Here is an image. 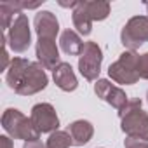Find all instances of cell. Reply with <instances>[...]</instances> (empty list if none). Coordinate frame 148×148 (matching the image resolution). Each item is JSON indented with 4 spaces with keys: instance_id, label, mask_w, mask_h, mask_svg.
Masks as SVG:
<instances>
[{
    "instance_id": "obj_1",
    "label": "cell",
    "mask_w": 148,
    "mask_h": 148,
    "mask_svg": "<svg viewBox=\"0 0 148 148\" xmlns=\"http://www.w3.org/2000/svg\"><path fill=\"white\" fill-rule=\"evenodd\" d=\"M120 129L127 134V138H136L148 141V113L141 106V99L134 98L119 112Z\"/></svg>"
},
{
    "instance_id": "obj_2",
    "label": "cell",
    "mask_w": 148,
    "mask_h": 148,
    "mask_svg": "<svg viewBox=\"0 0 148 148\" xmlns=\"http://www.w3.org/2000/svg\"><path fill=\"white\" fill-rule=\"evenodd\" d=\"M2 127L5 129V132L11 138L23 139L25 143L26 141H35V139L40 138V132L33 125L32 119H28L26 115H23L16 108H7L4 112V115H2Z\"/></svg>"
},
{
    "instance_id": "obj_3",
    "label": "cell",
    "mask_w": 148,
    "mask_h": 148,
    "mask_svg": "<svg viewBox=\"0 0 148 148\" xmlns=\"http://www.w3.org/2000/svg\"><path fill=\"white\" fill-rule=\"evenodd\" d=\"M138 56L134 51H125L120 54V58L108 66V75L113 82L122 86H132L139 80L138 75Z\"/></svg>"
},
{
    "instance_id": "obj_4",
    "label": "cell",
    "mask_w": 148,
    "mask_h": 148,
    "mask_svg": "<svg viewBox=\"0 0 148 148\" xmlns=\"http://www.w3.org/2000/svg\"><path fill=\"white\" fill-rule=\"evenodd\" d=\"M101 63H103V51L96 42H84L82 52L79 56V71L80 75L92 82L98 80L99 71H101Z\"/></svg>"
},
{
    "instance_id": "obj_5",
    "label": "cell",
    "mask_w": 148,
    "mask_h": 148,
    "mask_svg": "<svg viewBox=\"0 0 148 148\" xmlns=\"http://www.w3.org/2000/svg\"><path fill=\"white\" fill-rule=\"evenodd\" d=\"M120 40L129 51H136L148 42V16L131 18L120 32Z\"/></svg>"
},
{
    "instance_id": "obj_6",
    "label": "cell",
    "mask_w": 148,
    "mask_h": 148,
    "mask_svg": "<svg viewBox=\"0 0 148 148\" xmlns=\"http://www.w3.org/2000/svg\"><path fill=\"white\" fill-rule=\"evenodd\" d=\"M47 82H49V79H47L45 68L40 63H30V66L26 68L25 75L19 80L14 92L19 96H32V94L44 91L47 87Z\"/></svg>"
},
{
    "instance_id": "obj_7",
    "label": "cell",
    "mask_w": 148,
    "mask_h": 148,
    "mask_svg": "<svg viewBox=\"0 0 148 148\" xmlns=\"http://www.w3.org/2000/svg\"><path fill=\"white\" fill-rule=\"evenodd\" d=\"M7 44L14 52H26L30 44H32V30L26 14H18L16 19L12 21L9 33H7Z\"/></svg>"
},
{
    "instance_id": "obj_8",
    "label": "cell",
    "mask_w": 148,
    "mask_h": 148,
    "mask_svg": "<svg viewBox=\"0 0 148 148\" xmlns=\"http://www.w3.org/2000/svg\"><path fill=\"white\" fill-rule=\"evenodd\" d=\"M33 125L37 127V131L42 132H54L59 127V119L58 113L54 110L52 105L49 103H37L32 108V115H30Z\"/></svg>"
},
{
    "instance_id": "obj_9",
    "label": "cell",
    "mask_w": 148,
    "mask_h": 148,
    "mask_svg": "<svg viewBox=\"0 0 148 148\" xmlns=\"http://www.w3.org/2000/svg\"><path fill=\"white\" fill-rule=\"evenodd\" d=\"M94 92L98 94V98H101L103 101H106L110 106H113V108L119 110V112L129 103L127 94H125L120 87L113 86V84H112L110 80H106V79H98V80H96V84H94Z\"/></svg>"
},
{
    "instance_id": "obj_10",
    "label": "cell",
    "mask_w": 148,
    "mask_h": 148,
    "mask_svg": "<svg viewBox=\"0 0 148 148\" xmlns=\"http://www.w3.org/2000/svg\"><path fill=\"white\" fill-rule=\"evenodd\" d=\"M37 59L45 70H54L61 61H59V49L56 45V40L52 38H38L35 45Z\"/></svg>"
},
{
    "instance_id": "obj_11",
    "label": "cell",
    "mask_w": 148,
    "mask_h": 148,
    "mask_svg": "<svg viewBox=\"0 0 148 148\" xmlns=\"http://www.w3.org/2000/svg\"><path fill=\"white\" fill-rule=\"evenodd\" d=\"M33 25H35V32L38 35V38L56 40V35L59 32V21H58L56 14H52L51 11H40L35 14Z\"/></svg>"
},
{
    "instance_id": "obj_12",
    "label": "cell",
    "mask_w": 148,
    "mask_h": 148,
    "mask_svg": "<svg viewBox=\"0 0 148 148\" xmlns=\"http://www.w3.org/2000/svg\"><path fill=\"white\" fill-rule=\"evenodd\" d=\"M52 79L56 82V86L64 91V92H71L79 87V80H77V75L73 71L71 64L70 63H59L54 70H52Z\"/></svg>"
},
{
    "instance_id": "obj_13",
    "label": "cell",
    "mask_w": 148,
    "mask_h": 148,
    "mask_svg": "<svg viewBox=\"0 0 148 148\" xmlns=\"http://www.w3.org/2000/svg\"><path fill=\"white\" fill-rule=\"evenodd\" d=\"M68 134L71 136V141H73V146H84L86 143L91 141L92 134H94V127L89 120H75L68 125Z\"/></svg>"
},
{
    "instance_id": "obj_14",
    "label": "cell",
    "mask_w": 148,
    "mask_h": 148,
    "mask_svg": "<svg viewBox=\"0 0 148 148\" xmlns=\"http://www.w3.org/2000/svg\"><path fill=\"white\" fill-rule=\"evenodd\" d=\"M71 19H73V25H75V28H77V32L80 35H84V37L91 35V32H92V19H91L89 12L86 9V2H79L77 4V7L71 12Z\"/></svg>"
},
{
    "instance_id": "obj_15",
    "label": "cell",
    "mask_w": 148,
    "mask_h": 148,
    "mask_svg": "<svg viewBox=\"0 0 148 148\" xmlns=\"http://www.w3.org/2000/svg\"><path fill=\"white\" fill-rule=\"evenodd\" d=\"M59 45L63 49V52H66L68 56H80L82 52V47H84V42L82 38L79 37L77 32L73 30H64L59 37Z\"/></svg>"
},
{
    "instance_id": "obj_16",
    "label": "cell",
    "mask_w": 148,
    "mask_h": 148,
    "mask_svg": "<svg viewBox=\"0 0 148 148\" xmlns=\"http://www.w3.org/2000/svg\"><path fill=\"white\" fill-rule=\"evenodd\" d=\"M28 66H30V61L25 59V58H14L11 61V66H9V70L5 73V82H7L9 89L16 91V87H18L19 80L23 79V75H25V71H26Z\"/></svg>"
},
{
    "instance_id": "obj_17",
    "label": "cell",
    "mask_w": 148,
    "mask_h": 148,
    "mask_svg": "<svg viewBox=\"0 0 148 148\" xmlns=\"http://www.w3.org/2000/svg\"><path fill=\"white\" fill-rule=\"evenodd\" d=\"M23 9V2H0V25H2V30H9L12 21L16 19L14 14H21Z\"/></svg>"
},
{
    "instance_id": "obj_18",
    "label": "cell",
    "mask_w": 148,
    "mask_h": 148,
    "mask_svg": "<svg viewBox=\"0 0 148 148\" xmlns=\"http://www.w3.org/2000/svg\"><path fill=\"white\" fill-rule=\"evenodd\" d=\"M86 9H87L92 21H103L110 14V4L103 2V0H98V2H86Z\"/></svg>"
},
{
    "instance_id": "obj_19",
    "label": "cell",
    "mask_w": 148,
    "mask_h": 148,
    "mask_svg": "<svg viewBox=\"0 0 148 148\" xmlns=\"http://www.w3.org/2000/svg\"><path fill=\"white\" fill-rule=\"evenodd\" d=\"M73 145L71 136L68 134V131H54L51 132L45 146L47 148H70Z\"/></svg>"
},
{
    "instance_id": "obj_20",
    "label": "cell",
    "mask_w": 148,
    "mask_h": 148,
    "mask_svg": "<svg viewBox=\"0 0 148 148\" xmlns=\"http://www.w3.org/2000/svg\"><path fill=\"white\" fill-rule=\"evenodd\" d=\"M136 68H138V75H139V79L148 80V52L138 56V64H136Z\"/></svg>"
},
{
    "instance_id": "obj_21",
    "label": "cell",
    "mask_w": 148,
    "mask_h": 148,
    "mask_svg": "<svg viewBox=\"0 0 148 148\" xmlns=\"http://www.w3.org/2000/svg\"><path fill=\"white\" fill-rule=\"evenodd\" d=\"M124 146L125 148H148V141L136 139V138H125L124 139Z\"/></svg>"
},
{
    "instance_id": "obj_22",
    "label": "cell",
    "mask_w": 148,
    "mask_h": 148,
    "mask_svg": "<svg viewBox=\"0 0 148 148\" xmlns=\"http://www.w3.org/2000/svg\"><path fill=\"white\" fill-rule=\"evenodd\" d=\"M23 148H47L40 139H35V141H26L25 145H23Z\"/></svg>"
},
{
    "instance_id": "obj_23",
    "label": "cell",
    "mask_w": 148,
    "mask_h": 148,
    "mask_svg": "<svg viewBox=\"0 0 148 148\" xmlns=\"http://www.w3.org/2000/svg\"><path fill=\"white\" fill-rule=\"evenodd\" d=\"M0 148H14L11 138H7V136H2V138H0Z\"/></svg>"
},
{
    "instance_id": "obj_24",
    "label": "cell",
    "mask_w": 148,
    "mask_h": 148,
    "mask_svg": "<svg viewBox=\"0 0 148 148\" xmlns=\"http://www.w3.org/2000/svg\"><path fill=\"white\" fill-rule=\"evenodd\" d=\"M38 5H42V2H35V4H30V2H23V9H37Z\"/></svg>"
},
{
    "instance_id": "obj_25",
    "label": "cell",
    "mask_w": 148,
    "mask_h": 148,
    "mask_svg": "<svg viewBox=\"0 0 148 148\" xmlns=\"http://www.w3.org/2000/svg\"><path fill=\"white\" fill-rule=\"evenodd\" d=\"M146 12H148V4H146Z\"/></svg>"
},
{
    "instance_id": "obj_26",
    "label": "cell",
    "mask_w": 148,
    "mask_h": 148,
    "mask_svg": "<svg viewBox=\"0 0 148 148\" xmlns=\"http://www.w3.org/2000/svg\"><path fill=\"white\" fill-rule=\"evenodd\" d=\"M146 101H148V94H146Z\"/></svg>"
}]
</instances>
